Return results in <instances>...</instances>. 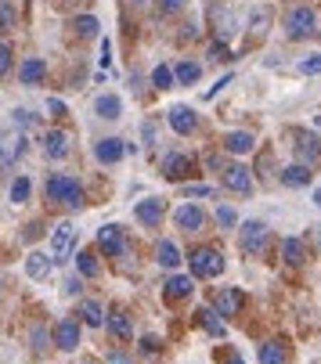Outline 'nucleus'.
Listing matches in <instances>:
<instances>
[{"mask_svg":"<svg viewBox=\"0 0 321 364\" xmlns=\"http://www.w3.org/2000/svg\"><path fill=\"white\" fill-rule=\"evenodd\" d=\"M43 198L55 205H65V210H83V188L69 173H51L43 184Z\"/></svg>","mask_w":321,"mask_h":364,"instance_id":"1","label":"nucleus"},{"mask_svg":"<svg viewBox=\"0 0 321 364\" xmlns=\"http://www.w3.org/2000/svg\"><path fill=\"white\" fill-rule=\"evenodd\" d=\"M188 264H191V278H217L224 274V252L217 245H199L191 249Z\"/></svg>","mask_w":321,"mask_h":364,"instance_id":"2","label":"nucleus"},{"mask_svg":"<svg viewBox=\"0 0 321 364\" xmlns=\"http://www.w3.org/2000/svg\"><path fill=\"white\" fill-rule=\"evenodd\" d=\"M314 29H317V15L307 4H296L285 15V36L289 40H307V36H314Z\"/></svg>","mask_w":321,"mask_h":364,"instance_id":"3","label":"nucleus"},{"mask_svg":"<svg viewBox=\"0 0 321 364\" xmlns=\"http://www.w3.org/2000/svg\"><path fill=\"white\" fill-rule=\"evenodd\" d=\"M267 238H271V228H267L263 220H246L242 231H238V245H242L246 256H260Z\"/></svg>","mask_w":321,"mask_h":364,"instance_id":"4","label":"nucleus"},{"mask_svg":"<svg viewBox=\"0 0 321 364\" xmlns=\"http://www.w3.org/2000/svg\"><path fill=\"white\" fill-rule=\"evenodd\" d=\"M98 249L105 256H127L130 252V238H127V231L120 224H105L98 231Z\"/></svg>","mask_w":321,"mask_h":364,"instance_id":"5","label":"nucleus"},{"mask_svg":"<svg viewBox=\"0 0 321 364\" xmlns=\"http://www.w3.org/2000/svg\"><path fill=\"white\" fill-rule=\"evenodd\" d=\"M26 155V134L22 130H0V166H11Z\"/></svg>","mask_w":321,"mask_h":364,"instance_id":"6","label":"nucleus"},{"mask_svg":"<svg viewBox=\"0 0 321 364\" xmlns=\"http://www.w3.org/2000/svg\"><path fill=\"white\" fill-rule=\"evenodd\" d=\"M76 249V228L69 220H62L55 231H51V259H69Z\"/></svg>","mask_w":321,"mask_h":364,"instance_id":"7","label":"nucleus"},{"mask_svg":"<svg viewBox=\"0 0 321 364\" xmlns=\"http://www.w3.org/2000/svg\"><path fill=\"white\" fill-rule=\"evenodd\" d=\"M163 173H167V181H174V184H184V181L195 173L191 155H184V151H170V155H163Z\"/></svg>","mask_w":321,"mask_h":364,"instance_id":"8","label":"nucleus"},{"mask_svg":"<svg viewBox=\"0 0 321 364\" xmlns=\"http://www.w3.org/2000/svg\"><path fill=\"white\" fill-rule=\"evenodd\" d=\"M293 141H296V159L314 170V163L321 159V137L317 134H307V130H296Z\"/></svg>","mask_w":321,"mask_h":364,"instance_id":"9","label":"nucleus"},{"mask_svg":"<svg viewBox=\"0 0 321 364\" xmlns=\"http://www.w3.org/2000/svg\"><path fill=\"white\" fill-rule=\"evenodd\" d=\"M163 217H167V202L163 198H144V202L134 205V220L144 224V228H159Z\"/></svg>","mask_w":321,"mask_h":364,"instance_id":"10","label":"nucleus"},{"mask_svg":"<svg viewBox=\"0 0 321 364\" xmlns=\"http://www.w3.org/2000/svg\"><path fill=\"white\" fill-rule=\"evenodd\" d=\"M242 303H246L242 289H221L217 296H213V310H217L221 318H235L242 310Z\"/></svg>","mask_w":321,"mask_h":364,"instance_id":"11","label":"nucleus"},{"mask_svg":"<svg viewBox=\"0 0 321 364\" xmlns=\"http://www.w3.org/2000/svg\"><path fill=\"white\" fill-rule=\"evenodd\" d=\"M174 224L181 228V231H202V224H206V213L199 210L195 202H184V205H177V213H174Z\"/></svg>","mask_w":321,"mask_h":364,"instance_id":"12","label":"nucleus"},{"mask_svg":"<svg viewBox=\"0 0 321 364\" xmlns=\"http://www.w3.org/2000/svg\"><path fill=\"white\" fill-rule=\"evenodd\" d=\"M224 188H228V191H235V195H249V191H253L249 166H242V163H231V166L224 170Z\"/></svg>","mask_w":321,"mask_h":364,"instance_id":"13","label":"nucleus"},{"mask_svg":"<svg viewBox=\"0 0 321 364\" xmlns=\"http://www.w3.org/2000/svg\"><path fill=\"white\" fill-rule=\"evenodd\" d=\"M55 346L65 350V353H73V350L80 346V321H76V318H62V321H58V328H55Z\"/></svg>","mask_w":321,"mask_h":364,"instance_id":"14","label":"nucleus"},{"mask_svg":"<svg viewBox=\"0 0 321 364\" xmlns=\"http://www.w3.org/2000/svg\"><path fill=\"white\" fill-rule=\"evenodd\" d=\"M94 155H98V163L112 166V163H120L123 155H127V141H120V137H105V141H98Z\"/></svg>","mask_w":321,"mask_h":364,"instance_id":"15","label":"nucleus"},{"mask_svg":"<svg viewBox=\"0 0 321 364\" xmlns=\"http://www.w3.org/2000/svg\"><path fill=\"white\" fill-rule=\"evenodd\" d=\"M105 325H109V332L116 339H134V321H130V314H127L123 306H112L109 318H105Z\"/></svg>","mask_w":321,"mask_h":364,"instance_id":"16","label":"nucleus"},{"mask_svg":"<svg viewBox=\"0 0 321 364\" xmlns=\"http://www.w3.org/2000/svg\"><path fill=\"white\" fill-rule=\"evenodd\" d=\"M170 127H174L181 137H188V134L199 130V116H195L188 105H174V109H170Z\"/></svg>","mask_w":321,"mask_h":364,"instance_id":"17","label":"nucleus"},{"mask_svg":"<svg viewBox=\"0 0 321 364\" xmlns=\"http://www.w3.org/2000/svg\"><path fill=\"white\" fill-rule=\"evenodd\" d=\"M43 155L47 159H65L69 155V134L65 130H47L43 134Z\"/></svg>","mask_w":321,"mask_h":364,"instance_id":"18","label":"nucleus"},{"mask_svg":"<svg viewBox=\"0 0 321 364\" xmlns=\"http://www.w3.org/2000/svg\"><path fill=\"white\" fill-rule=\"evenodd\" d=\"M307 256H310V249H307L303 238H282V259L289 267H303Z\"/></svg>","mask_w":321,"mask_h":364,"instance_id":"19","label":"nucleus"},{"mask_svg":"<svg viewBox=\"0 0 321 364\" xmlns=\"http://www.w3.org/2000/svg\"><path fill=\"white\" fill-rule=\"evenodd\" d=\"M51 267H55V259H47V252H29L26 256V274L33 282H47L51 278Z\"/></svg>","mask_w":321,"mask_h":364,"instance_id":"20","label":"nucleus"},{"mask_svg":"<svg viewBox=\"0 0 321 364\" xmlns=\"http://www.w3.org/2000/svg\"><path fill=\"white\" fill-rule=\"evenodd\" d=\"M231 155H246V151H253L256 148V137L249 134V130H231V134H224V141H221Z\"/></svg>","mask_w":321,"mask_h":364,"instance_id":"21","label":"nucleus"},{"mask_svg":"<svg viewBox=\"0 0 321 364\" xmlns=\"http://www.w3.org/2000/svg\"><path fill=\"white\" fill-rule=\"evenodd\" d=\"M195 321L213 336V339H224L228 336V328H224V321H221V314H217V310H213V306H202L199 310V314H195Z\"/></svg>","mask_w":321,"mask_h":364,"instance_id":"22","label":"nucleus"},{"mask_svg":"<svg viewBox=\"0 0 321 364\" xmlns=\"http://www.w3.org/2000/svg\"><path fill=\"white\" fill-rule=\"evenodd\" d=\"M285 188H307L310 181H314V173H310V166H303V163H293V166H285L282 170V177H278Z\"/></svg>","mask_w":321,"mask_h":364,"instance_id":"23","label":"nucleus"},{"mask_svg":"<svg viewBox=\"0 0 321 364\" xmlns=\"http://www.w3.org/2000/svg\"><path fill=\"white\" fill-rule=\"evenodd\" d=\"M163 292H167V299H170V303H177V299H188V296L195 292V285H191V274H174V278L163 285Z\"/></svg>","mask_w":321,"mask_h":364,"instance_id":"24","label":"nucleus"},{"mask_svg":"<svg viewBox=\"0 0 321 364\" xmlns=\"http://www.w3.org/2000/svg\"><path fill=\"white\" fill-rule=\"evenodd\" d=\"M155 259H159V267H167V271L181 267V249H177V242L163 238V242L155 245Z\"/></svg>","mask_w":321,"mask_h":364,"instance_id":"25","label":"nucleus"},{"mask_svg":"<svg viewBox=\"0 0 321 364\" xmlns=\"http://www.w3.org/2000/svg\"><path fill=\"white\" fill-rule=\"evenodd\" d=\"M43 76H47V65H43V58H26V62H22V69H19V80H22L26 87H36Z\"/></svg>","mask_w":321,"mask_h":364,"instance_id":"26","label":"nucleus"},{"mask_svg":"<svg viewBox=\"0 0 321 364\" xmlns=\"http://www.w3.org/2000/svg\"><path fill=\"white\" fill-rule=\"evenodd\" d=\"M94 109H98L101 119H120V116H123V101H120L116 94H101Z\"/></svg>","mask_w":321,"mask_h":364,"instance_id":"27","label":"nucleus"},{"mask_svg":"<svg viewBox=\"0 0 321 364\" xmlns=\"http://www.w3.org/2000/svg\"><path fill=\"white\" fill-rule=\"evenodd\" d=\"M80 318H83V325L101 328V325H105V310H101L98 299H83V303H80Z\"/></svg>","mask_w":321,"mask_h":364,"instance_id":"28","label":"nucleus"},{"mask_svg":"<svg viewBox=\"0 0 321 364\" xmlns=\"http://www.w3.org/2000/svg\"><path fill=\"white\" fill-rule=\"evenodd\" d=\"M199 76H202V65H199V62H181V65L174 69V80H177V83H184V87L199 83Z\"/></svg>","mask_w":321,"mask_h":364,"instance_id":"29","label":"nucleus"},{"mask_svg":"<svg viewBox=\"0 0 321 364\" xmlns=\"http://www.w3.org/2000/svg\"><path fill=\"white\" fill-rule=\"evenodd\" d=\"M47 343H51L47 325H43V321H33V325H29V346H33V353H43Z\"/></svg>","mask_w":321,"mask_h":364,"instance_id":"30","label":"nucleus"},{"mask_svg":"<svg viewBox=\"0 0 321 364\" xmlns=\"http://www.w3.org/2000/svg\"><path fill=\"white\" fill-rule=\"evenodd\" d=\"M260 364H285V346L282 343H263L260 346Z\"/></svg>","mask_w":321,"mask_h":364,"instance_id":"31","label":"nucleus"},{"mask_svg":"<svg viewBox=\"0 0 321 364\" xmlns=\"http://www.w3.org/2000/svg\"><path fill=\"white\" fill-rule=\"evenodd\" d=\"M76 267H80L83 278H98V271H101V267H98V256H94L90 249H83V252L76 256Z\"/></svg>","mask_w":321,"mask_h":364,"instance_id":"32","label":"nucleus"},{"mask_svg":"<svg viewBox=\"0 0 321 364\" xmlns=\"http://www.w3.org/2000/svg\"><path fill=\"white\" fill-rule=\"evenodd\" d=\"M152 87L170 90V87H174V69H170V65H155V69H152Z\"/></svg>","mask_w":321,"mask_h":364,"instance_id":"33","label":"nucleus"},{"mask_svg":"<svg viewBox=\"0 0 321 364\" xmlns=\"http://www.w3.org/2000/svg\"><path fill=\"white\" fill-rule=\"evenodd\" d=\"M213 217H217V224H221V228H224V231H228V228H235V224H238V213H235V210H231V205H228V202H217V213H213Z\"/></svg>","mask_w":321,"mask_h":364,"instance_id":"34","label":"nucleus"},{"mask_svg":"<svg viewBox=\"0 0 321 364\" xmlns=\"http://www.w3.org/2000/svg\"><path fill=\"white\" fill-rule=\"evenodd\" d=\"M29 191H33L29 177H19V181L11 184V202H29Z\"/></svg>","mask_w":321,"mask_h":364,"instance_id":"35","label":"nucleus"},{"mask_svg":"<svg viewBox=\"0 0 321 364\" xmlns=\"http://www.w3.org/2000/svg\"><path fill=\"white\" fill-rule=\"evenodd\" d=\"M73 29H76L80 36H94V33H98V18H90V15H80V18L73 22Z\"/></svg>","mask_w":321,"mask_h":364,"instance_id":"36","label":"nucleus"},{"mask_svg":"<svg viewBox=\"0 0 321 364\" xmlns=\"http://www.w3.org/2000/svg\"><path fill=\"white\" fill-rule=\"evenodd\" d=\"M300 73H303V76H317V73H321V58H317V55H307V58L300 62Z\"/></svg>","mask_w":321,"mask_h":364,"instance_id":"37","label":"nucleus"},{"mask_svg":"<svg viewBox=\"0 0 321 364\" xmlns=\"http://www.w3.org/2000/svg\"><path fill=\"white\" fill-rule=\"evenodd\" d=\"M11 26H15V11H11V4H0V33H11Z\"/></svg>","mask_w":321,"mask_h":364,"instance_id":"38","label":"nucleus"},{"mask_svg":"<svg viewBox=\"0 0 321 364\" xmlns=\"http://www.w3.org/2000/svg\"><path fill=\"white\" fill-rule=\"evenodd\" d=\"M105 364H134V357L127 353V350H109V353H105Z\"/></svg>","mask_w":321,"mask_h":364,"instance_id":"39","label":"nucleus"},{"mask_svg":"<svg viewBox=\"0 0 321 364\" xmlns=\"http://www.w3.org/2000/svg\"><path fill=\"white\" fill-rule=\"evenodd\" d=\"M206 166H209L213 173H224V170H228L231 163L224 159V155H217V151H213V155H206Z\"/></svg>","mask_w":321,"mask_h":364,"instance_id":"40","label":"nucleus"},{"mask_svg":"<svg viewBox=\"0 0 321 364\" xmlns=\"http://www.w3.org/2000/svg\"><path fill=\"white\" fill-rule=\"evenodd\" d=\"M11 73V47L0 40V76H8Z\"/></svg>","mask_w":321,"mask_h":364,"instance_id":"41","label":"nucleus"},{"mask_svg":"<svg viewBox=\"0 0 321 364\" xmlns=\"http://www.w3.org/2000/svg\"><path fill=\"white\" fill-rule=\"evenodd\" d=\"M184 4H188V0H159V11H163V15H177Z\"/></svg>","mask_w":321,"mask_h":364,"instance_id":"42","label":"nucleus"},{"mask_svg":"<svg viewBox=\"0 0 321 364\" xmlns=\"http://www.w3.org/2000/svg\"><path fill=\"white\" fill-rule=\"evenodd\" d=\"M184 195H188V198H206V195H213V188H209V184H188Z\"/></svg>","mask_w":321,"mask_h":364,"instance_id":"43","label":"nucleus"},{"mask_svg":"<svg viewBox=\"0 0 321 364\" xmlns=\"http://www.w3.org/2000/svg\"><path fill=\"white\" fill-rule=\"evenodd\" d=\"M112 65V43L109 40H101V73Z\"/></svg>","mask_w":321,"mask_h":364,"instance_id":"44","label":"nucleus"},{"mask_svg":"<svg viewBox=\"0 0 321 364\" xmlns=\"http://www.w3.org/2000/svg\"><path fill=\"white\" fill-rule=\"evenodd\" d=\"M19 127H33V112L29 109H15V130Z\"/></svg>","mask_w":321,"mask_h":364,"instance_id":"45","label":"nucleus"},{"mask_svg":"<svg viewBox=\"0 0 321 364\" xmlns=\"http://www.w3.org/2000/svg\"><path fill=\"white\" fill-rule=\"evenodd\" d=\"M141 346H144V353H159V339H155V336H144Z\"/></svg>","mask_w":321,"mask_h":364,"instance_id":"46","label":"nucleus"},{"mask_svg":"<svg viewBox=\"0 0 321 364\" xmlns=\"http://www.w3.org/2000/svg\"><path fill=\"white\" fill-rule=\"evenodd\" d=\"M47 109H51V112H55L58 119L65 116V105H62V101H58V97H51V101H47Z\"/></svg>","mask_w":321,"mask_h":364,"instance_id":"47","label":"nucleus"},{"mask_svg":"<svg viewBox=\"0 0 321 364\" xmlns=\"http://www.w3.org/2000/svg\"><path fill=\"white\" fill-rule=\"evenodd\" d=\"M65 292H69V296H73V292L80 296V292H83V282H80V278H69V282H65Z\"/></svg>","mask_w":321,"mask_h":364,"instance_id":"48","label":"nucleus"},{"mask_svg":"<svg viewBox=\"0 0 321 364\" xmlns=\"http://www.w3.org/2000/svg\"><path fill=\"white\" fill-rule=\"evenodd\" d=\"M224 364H246V360H242L238 353H228V360H224Z\"/></svg>","mask_w":321,"mask_h":364,"instance_id":"49","label":"nucleus"},{"mask_svg":"<svg viewBox=\"0 0 321 364\" xmlns=\"http://www.w3.org/2000/svg\"><path fill=\"white\" fill-rule=\"evenodd\" d=\"M314 205H321V191H314Z\"/></svg>","mask_w":321,"mask_h":364,"instance_id":"50","label":"nucleus"},{"mask_svg":"<svg viewBox=\"0 0 321 364\" xmlns=\"http://www.w3.org/2000/svg\"><path fill=\"white\" fill-rule=\"evenodd\" d=\"M80 364H98V360H80Z\"/></svg>","mask_w":321,"mask_h":364,"instance_id":"51","label":"nucleus"},{"mask_svg":"<svg viewBox=\"0 0 321 364\" xmlns=\"http://www.w3.org/2000/svg\"><path fill=\"white\" fill-rule=\"evenodd\" d=\"M0 4H11V0H0Z\"/></svg>","mask_w":321,"mask_h":364,"instance_id":"52","label":"nucleus"}]
</instances>
